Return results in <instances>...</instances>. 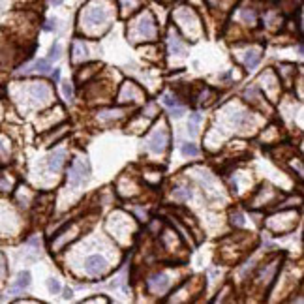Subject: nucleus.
<instances>
[{
    "label": "nucleus",
    "instance_id": "obj_1",
    "mask_svg": "<svg viewBox=\"0 0 304 304\" xmlns=\"http://www.w3.org/2000/svg\"><path fill=\"white\" fill-rule=\"evenodd\" d=\"M88 164H86V160H81L77 158L70 167V175H68V180H70V186L77 188L81 184H85L86 179H88Z\"/></svg>",
    "mask_w": 304,
    "mask_h": 304
},
{
    "label": "nucleus",
    "instance_id": "obj_2",
    "mask_svg": "<svg viewBox=\"0 0 304 304\" xmlns=\"http://www.w3.org/2000/svg\"><path fill=\"white\" fill-rule=\"evenodd\" d=\"M137 30H139L141 36H145V38H148V39L156 38V23H154V19H152V15H150L148 11L139 17Z\"/></svg>",
    "mask_w": 304,
    "mask_h": 304
},
{
    "label": "nucleus",
    "instance_id": "obj_3",
    "mask_svg": "<svg viewBox=\"0 0 304 304\" xmlns=\"http://www.w3.org/2000/svg\"><path fill=\"white\" fill-rule=\"evenodd\" d=\"M169 145V135L165 130H158V132L152 133V137L148 139V148L152 152H164L165 147Z\"/></svg>",
    "mask_w": 304,
    "mask_h": 304
},
{
    "label": "nucleus",
    "instance_id": "obj_4",
    "mask_svg": "<svg viewBox=\"0 0 304 304\" xmlns=\"http://www.w3.org/2000/svg\"><path fill=\"white\" fill-rule=\"evenodd\" d=\"M85 269L88 274H92V276H100V274L105 273V269H107V263H105V259L100 258V256H90V258L85 261Z\"/></svg>",
    "mask_w": 304,
    "mask_h": 304
},
{
    "label": "nucleus",
    "instance_id": "obj_5",
    "mask_svg": "<svg viewBox=\"0 0 304 304\" xmlns=\"http://www.w3.org/2000/svg\"><path fill=\"white\" fill-rule=\"evenodd\" d=\"M86 21L90 24H103L107 21V11L103 8H98V6H92V8L86 9Z\"/></svg>",
    "mask_w": 304,
    "mask_h": 304
},
{
    "label": "nucleus",
    "instance_id": "obj_6",
    "mask_svg": "<svg viewBox=\"0 0 304 304\" xmlns=\"http://www.w3.org/2000/svg\"><path fill=\"white\" fill-rule=\"evenodd\" d=\"M30 286V273H21L19 276H17V280L13 282V286H11V289H9V293L11 295H15V293H21V291H24V289Z\"/></svg>",
    "mask_w": 304,
    "mask_h": 304
},
{
    "label": "nucleus",
    "instance_id": "obj_7",
    "mask_svg": "<svg viewBox=\"0 0 304 304\" xmlns=\"http://www.w3.org/2000/svg\"><path fill=\"white\" fill-rule=\"evenodd\" d=\"M64 158H66V152L64 150H56L55 154H51L49 156V162H47V167H49V171H58L60 167H62V162Z\"/></svg>",
    "mask_w": 304,
    "mask_h": 304
},
{
    "label": "nucleus",
    "instance_id": "obj_8",
    "mask_svg": "<svg viewBox=\"0 0 304 304\" xmlns=\"http://www.w3.org/2000/svg\"><path fill=\"white\" fill-rule=\"evenodd\" d=\"M32 98L38 101H45L49 100V96H51V92H49V88H47V85H43V83H36V85H32Z\"/></svg>",
    "mask_w": 304,
    "mask_h": 304
},
{
    "label": "nucleus",
    "instance_id": "obj_9",
    "mask_svg": "<svg viewBox=\"0 0 304 304\" xmlns=\"http://www.w3.org/2000/svg\"><path fill=\"white\" fill-rule=\"evenodd\" d=\"M165 286H167V276H165V274H156V276H152V278L147 282V288L154 289V291H160V289H164Z\"/></svg>",
    "mask_w": 304,
    "mask_h": 304
},
{
    "label": "nucleus",
    "instance_id": "obj_10",
    "mask_svg": "<svg viewBox=\"0 0 304 304\" xmlns=\"http://www.w3.org/2000/svg\"><path fill=\"white\" fill-rule=\"evenodd\" d=\"M201 122V115L199 113H192L190 115V122H188V132L192 133V135H195L197 133V124Z\"/></svg>",
    "mask_w": 304,
    "mask_h": 304
},
{
    "label": "nucleus",
    "instance_id": "obj_11",
    "mask_svg": "<svg viewBox=\"0 0 304 304\" xmlns=\"http://www.w3.org/2000/svg\"><path fill=\"white\" fill-rule=\"evenodd\" d=\"M259 58H261V55H259L258 51H248V53H246V58H244V64H246L248 68H254V66L259 62Z\"/></svg>",
    "mask_w": 304,
    "mask_h": 304
},
{
    "label": "nucleus",
    "instance_id": "obj_12",
    "mask_svg": "<svg viewBox=\"0 0 304 304\" xmlns=\"http://www.w3.org/2000/svg\"><path fill=\"white\" fill-rule=\"evenodd\" d=\"M180 150H182V154H184V156H197V154H199L197 147H195V145H192V143H184Z\"/></svg>",
    "mask_w": 304,
    "mask_h": 304
},
{
    "label": "nucleus",
    "instance_id": "obj_13",
    "mask_svg": "<svg viewBox=\"0 0 304 304\" xmlns=\"http://www.w3.org/2000/svg\"><path fill=\"white\" fill-rule=\"evenodd\" d=\"M173 195H175V199H179V201H186V199H190V190L188 188H177L175 192H173Z\"/></svg>",
    "mask_w": 304,
    "mask_h": 304
},
{
    "label": "nucleus",
    "instance_id": "obj_14",
    "mask_svg": "<svg viewBox=\"0 0 304 304\" xmlns=\"http://www.w3.org/2000/svg\"><path fill=\"white\" fill-rule=\"evenodd\" d=\"M32 68L36 71H39V73H47V71L51 70V62H49V60H38Z\"/></svg>",
    "mask_w": 304,
    "mask_h": 304
},
{
    "label": "nucleus",
    "instance_id": "obj_15",
    "mask_svg": "<svg viewBox=\"0 0 304 304\" xmlns=\"http://www.w3.org/2000/svg\"><path fill=\"white\" fill-rule=\"evenodd\" d=\"M162 101H164V105H167V107H177V105H179V100H177L175 96H171V94H164Z\"/></svg>",
    "mask_w": 304,
    "mask_h": 304
},
{
    "label": "nucleus",
    "instance_id": "obj_16",
    "mask_svg": "<svg viewBox=\"0 0 304 304\" xmlns=\"http://www.w3.org/2000/svg\"><path fill=\"white\" fill-rule=\"evenodd\" d=\"M58 56H60V45H58V43H55V45L51 47V51H49V58H47V60L51 62V60H56Z\"/></svg>",
    "mask_w": 304,
    "mask_h": 304
},
{
    "label": "nucleus",
    "instance_id": "obj_17",
    "mask_svg": "<svg viewBox=\"0 0 304 304\" xmlns=\"http://www.w3.org/2000/svg\"><path fill=\"white\" fill-rule=\"evenodd\" d=\"M73 53H75V60H81L86 51H85V47L81 45V43H75V45H73Z\"/></svg>",
    "mask_w": 304,
    "mask_h": 304
},
{
    "label": "nucleus",
    "instance_id": "obj_18",
    "mask_svg": "<svg viewBox=\"0 0 304 304\" xmlns=\"http://www.w3.org/2000/svg\"><path fill=\"white\" fill-rule=\"evenodd\" d=\"M231 222H233L235 226H239V227L244 226V218H242L241 212H233V214H231Z\"/></svg>",
    "mask_w": 304,
    "mask_h": 304
},
{
    "label": "nucleus",
    "instance_id": "obj_19",
    "mask_svg": "<svg viewBox=\"0 0 304 304\" xmlns=\"http://www.w3.org/2000/svg\"><path fill=\"white\" fill-rule=\"evenodd\" d=\"M47 286H49V291H51V293H58V291H60V282L55 280V278H51Z\"/></svg>",
    "mask_w": 304,
    "mask_h": 304
},
{
    "label": "nucleus",
    "instance_id": "obj_20",
    "mask_svg": "<svg viewBox=\"0 0 304 304\" xmlns=\"http://www.w3.org/2000/svg\"><path fill=\"white\" fill-rule=\"evenodd\" d=\"M242 19H244V21H248V23H254V21H256V13H254V11H252V9H242Z\"/></svg>",
    "mask_w": 304,
    "mask_h": 304
},
{
    "label": "nucleus",
    "instance_id": "obj_21",
    "mask_svg": "<svg viewBox=\"0 0 304 304\" xmlns=\"http://www.w3.org/2000/svg\"><path fill=\"white\" fill-rule=\"evenodd\" d=\"M171 49L175 51V53H184L186 49H184V45H180V41L177 38L171 39Z\"/></svg>",
    "mask_w": 304,
    "mask_h": 304
},
{
    "label": "nucleus",
    "instance_id": "obj_22",
    "mask_svg": "<svg viewBox=\"0 0 304 304\" xmlns=\"http://www.w3.org/2000/svg\"><path fill=\"white\" fill-rule=\"evenodd\" d=\"M62 90H64V96H66V98L70 100L71 94H73V90H71V85H70V83H64V85H62Z\"/></svg>",
    "mask_w": 304,
    "mask_h": 304
},
{
    "label": "nucleus",
    "instance_id": "obj_23",
    "mask_svg": "<svg viewBox=\"0 0 304 304\" xmlns=\"http://www.w3.org/2000/svg\"><path fill=\"white\" fill-rule=\"evenodd\" d=\"M6 274V261H4V258L0 256V278Z\"/></svg>",
    "mask_w": 304,
    "mask_h": 304
},
{
    "label": "nucleus",
    "instance_id": "obj_24",
    "mask_svg": "<svg viewBox=\"0 0 304 304\" xmlns=\"http://www.w3.org/2000/svg\"><path fill=\"white\" fill-rule=\"evenodd\" d=\"M171 111H173V115H175V117L184 115V109H182V107H179V105H177V107H171Z\"/></svg>",
    "mask_w": 304,
    "mask_h": 304
},
{
    "label": "nucleus",
    "instance_id": "obj_25",
    "mask_svg": "<svg viewBox=\"0 0 304 304\" xmlns=\"http://www.w3.org/2000/svg\"><path fill=\"white\" fill-rule=\"evenodd\" d=\"M43 28H45V30H53V28H55V21H47Z\"/></svg>",
    "mask_w": 304,
    "mask_h": 304
},
{
    "label": "nucleus",
    "instance_id": "obj_26",
    "mask_svg": "<svg viewBox=\"0 0 304 304\" xmlns=\"http://www.w3.org/2000/svg\"><path fill=\"white\" fill-rule=\"evenodd\" d=\"M51 77L55 79V81H58V79H60V70H55V71H53V73H51Z\"/></svg>",
    "mask_w": 304,
    "mask_h": 304
},
{
    "label": "nucleus",
    "instance_id": "obj_27",
    "mask_svg": "<svg viewBox=\"0 0 304 304\" xmlns=\"http://www.w3.org/2000/svg\"><path fill=\"white\" fill-rule=\"evenodd\" d=\"M62 2H64V0H51V4H53V6H60Z\"/></svg>",
    "mask_w": 304,
    "mask_h": 304
},
{
    "label": "nucleus",
    "instance_id": "obj_28",
    "mask_svg": "<svg viewBox=\"0 0 304 304\" xmlns=\"http://www.w3.org/2000/svg\"><path fill=\"white\" fill-rule=\"evenodd\" d=\"M64 297H66V299H70V297H71V289H66V291H64Z\"/></svg>",
    "mask_w": 304,
    "mask_h": 304
}]
</instances>
